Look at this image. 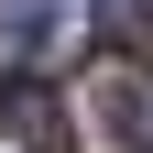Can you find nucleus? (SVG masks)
<instances>
[{
    "label": "nucleus",
    "instance_id": "obj_2",
    "mask_svg": "<svg viewBox=\"0 0 153 153\" xmlns=\"http://www.w3.org/2000/svg\"><path fill=\"white\" fill-rule=\"evenodd\" d=\"M109 131L120 153H153V76H109Z\"/></svg>",
    "mask_w": 153,
    "mask_h": 153
},
{
    "label": "nucleus",
    "instance_id": "obj_3",
    "mask_svg": "<svg viewBox=\"0 0 153 153\" xmlns=\"http://www.w3.org/2000/svg\"><path fill=\"white\" fill-rule=\"evenodd\" d=\"M99 44L109 55H153V11L142 0H99Z\"/></svg>",
    "mask_w": 153,
    "mask_h": 153
},
{
    "label": "nucleus",
    "instance_id": "obj_1",
    "mask_svg": "<svg viewBox=\"0 0 153 153\" xmlns=\"http://www.w3.org/2000/svg\"><path fill=\"white\" fill-rule=\"evenodd\" d=\"M0 131H11V153H76V120H66V99L44 76H11L0 88Z\"/></svg>",
    "mask_w": 153,
    "mask_h": 153
}]
</instances>
